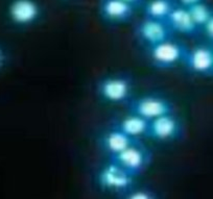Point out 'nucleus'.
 Returning a JSON list of instances; mask_svg holds the SVG:
<instances>
[{
	"instance_id": "1",
	"label": "nucleus",
	"mask_w": 213,
	"mask_h": 199,
	"mask_svg": "<svg viewBox=\"0 0 213 199\" xmlns=\"http://www.w3.org/2000/svg\"><path fill=\"white\" fill-rule=\"evenodd\" d=\"M93 90L101 102L125 107L136 94V79L129 71L109 72L96 79Z\"/></svg>"
},
{
	"instance_id": "2",
	"label": "nucleus",
	"mask_w": 213,
	"mask_h": 199,
	"mask_svg": "<svg viewBox=\"0 0 213 199\" xmlns=\"http://www.w3.org/2000/svg\"><path fill=\"white\" fill-rule=\"evenodd\" d=\"M189 45L178 37L142 48L146 62L157 70H169L183 65Z\"/></svg>"
},
{
	"instance_id": "3",
	"label": "nucleus",
	"mask_w": 213,
	"mask_h": 199,
	"mask_svg": "<svg viewBox=\"0 0 213 199\" xmlns=\"http://www.w3.org/2000/svg\"><path fill=\"white\" fill-rule=\"evenodd\" d=\"M125 109L149 120L161 115L178 111L175 101L167 94L159 91L135 94L125 105Z\"/></svg>"
},
{
	"instance_id": "4",
	"label": "nucleus",
	"mask_w": 213,
	"mask_h": 199,
	"mask_svg": "<svg viewBox=\"0 0 213 199\" xmlns=\"http://www.w3.org/2000/svg\"><path fill=\"white\" fill-rule=\"evenodd\" d=\"M95 183L100 191L118 197L136 186V177L105 159L95 171Z\"/></svg>"
},
{
	"instance_id": "5",
	"label": "nucleus",
	"mask_w": 213,
	"mask_h": 199,
	"mask_svg": "<svg viewBox=\"0 0 213 199\" xmlns=\"http://www.w3.org/2000/svg\"><path fill=\"white\" fill-rule=\"evenodd\" d=\"M105 159H110L137 178L149 168L153 163L154 153L142 140L127 147L118 153Z\"/></svg>"
},
{
	"instance_id": "6",
	"label": "nucleus",
	"mask_w": 213,
	"mask_h": 199,
	"mask_svg": "<svg viewBox=\"0 0 213 199\" xmlns=\"http://www.w3.org/2000/svg\"><path fill=\"white\" fill-rule=\"evenodd\" d=\"M185 135L184 120L178 111H173L151 119L145 139L158 143H173L183 140Z\"/></svg>"
},
{
	"instance_id": "7",
	"label": "nucleus",
	"mask_w": 213,
	"mask_h": 199,
	"mask_svg": "<svg viewBox=\"0 0 213 199\" xmlns=\"http://www.w3.org/2000/svg\"><path fill=\"white\" fill-rule=\"evenodd\" d=\"M133 36L141 48L149 47L177 37L164 20L144 17L138 20L133 27Z\"/></svg>"
},
{
	"instance_id": "8",
	"label": "nucleus",
	"mask_w": 213,
	"mask_h": 199,
	"mask_svg": "<svg viewBox=\"0 0 213 199\" xmlns=\"http://www.w3.org/2000/svg\"><path fill=\"white\" fill-rule=\"evenodd\" d=\"M182 66L192 75L212 77L213 43L204 39L189 46Z\"/></svg>"
},
{
	"instance_id": "9",
	"label": "nucleus",
	"mask_w": 213,
	"mask_h": 199,
	"mask_svg": "<svg viewBox=\"0 0 213 199\" xmlns=\"http://www.w3.org/2000/svg\"><path fill=\"white\" fill-rule=\"evenodd\" d=\"M142 140L143 139L132 137L117 128L105 124L98 131L95 142L99 152L103 153L105 157H108Z\"/></svg>"
},
{
	"instance_id": "10",
	"label": "nucleus",
	"mask_w": 213,
	"mask_h": 199,
	"mask_svg": "<svg viewBox=\"0 0 213 199\" xmlns=\"http://www.w3.org/2000/svg\"><path fill=\"white\" fill-rule=\"evenodd\" d=\"M8 14L12 21L19 26H31L43 16V7L38 0H14Z\"/></svg>"
},
{
	"instance_id": "11",
	"label": "nucleus",
	"mask_w": 213,
	"mask_h": 199,
	"mask_svg": "<svg viewBox=\"0 0 213 199\" xmlns=\"http://www.w3.org/2000/svg\"><path fill=\"white\" fill-rule=\"evenodd\" d=\"M105 124L117 128L132 137L145 139L149 125V119L125 109V113L116 114L111 117Z\"/></svg>"
},
{
	"instance_id": "12",
	"label": "nucleus",
	"mask_w": 213,
	"mask_h": 199,
	"mask_svg": "<svg viewBox=\"0 0 213 199\" xmlns=\"http://www.w3.org/2000/svg\"><path fill=\"white\" fill-rule=\"evenodd\" d=\"M137 8L122 0H99L98 12L109 24L127 23L134 17Z\"/></svg>"
},
{
	"instance_id": "13",
	"label": "nucleus",
	"mask_w": 213,
	"mask_h": 199,
	"mask_svg": "<svg viewBox=\"0 0 213 199\" xmlns=\"http://www.w3.org/2000/svg\"><path fill=\"white\" fill-rule=\"evenodd\" d=\"M166 22L175 35H182L191 39L203 36L202 28L193 21L186 7L179 5L167 17Z\"/></svg>"
},
{
	"instance_id": "14",
	"label": "nucleus",
	"mask_w": 213,
	"mask_h": 199,
	"mask_svg": "<svg viewBox=\"0 0 213 199\" xmlns=\"http://www.w3.org/2000/svg\"><path fill=\"white\" fill-rule=\"evenodd\" d=\"M177 6V0H146L141 8L144 17L166 21L170 13Z\"/></svg>"
},
{
	"instance_id": "15",
	"label": "nucleus",
	"mask_w": 213,
	"mask_h": 199,
	"mask_svg": "<svg viewBox=\"0 0 213 199\" xmlns=\"http://www.w3.org/2000/svg\"><path fill=\"white\" fill-rule=\"evenodd\" d=\"M188 12H189L190 16L192 17L193 21L199 25L201 28H203V26L207 22L209 21L211 17L213 16V6L206 2L196 3L189 7H186Z\"/></svg>"
},
{
	"instance_id": "16",
	"label": "nucleus",
	"mask_w": 213,
	"mask_h": 199,
	"mask_svg": "<svg viewBox=\"0 0 213 199\" xmlns=\"http://www.w3.org/2000/svg\"><path fill=\"white\" fill-rule=\"evenodd\" d=\"M119 199H161L155 190L147 187H137L135 186L125 194L118 196Z\"/></svg>"
},
{
	"instance_id": "17",
	"label": "nucleus",
	"mask_w": 213,
	"mask_h": 199,
	"mask_svg": "<svg viewBox=\"0 0 213 199\" xmlns=\"http://www.w3.org/2000/svg\"><path fill=\"white\" fill-rule=\"evenodd\" d=\"M202 32H203L204 38L207 41L213 43V16L211 17L209 21L207 22L202 28Z\"/></svg>"
},
{
	"instance_id": "18",
	"label": "nucleus",
	"mask_w": 213,
	"mask_h": 199,
	"mask_svg": "<svg viewBox=\"0 0 213 199\" xmlns=\"http://www.w3.org/2000/svg\"><path fill=\"white\" fill-rule=\"evenodd\" d=\"M205 0H177V2L179 5H182L184 7H189L193 4H196V3L203 2Z\"/></svg>"
},
{
	"instance_id": "19",
	"label": "nucleus",
	"mask_w": 213,
	"mask_h": 199,
	"mask_svg": "<svg viewBox=\"0 0 213 199\" xmlns=\"http://www.w3.org/2000/svg\"><path fill=\"white\" fill-rule=\"evenodd\" d=\"M122 1H125V2L133 5V6L136 7L137 10H138V8H141L143 6V4L145 3L146 0H122Z\"/></svg>"
},
{
	"instance_id": "20",
	"label": "nucleus",
	"mask_w": 213,
	"mask_h": 199,
	"mask_svg": "<svg viewBox=\"0 0 213 199\" xmlns=\"http://www.w3.org/2000/svg\"><path fill=\"white\" fill-rule=\"evenodd\" d=\"M3 59H4V55H3V52H2V50L0 49V65L2 64Z\"/></svg>"
},
{
	"instance_id": "21",
	"label": "nucleus",
	"mask_w": 213,
	"mask_h": 199,
	"mask_svg": "<svg viewBox=\"0 0 213 199\" xmlns=\"http://www.w3.org/2000/svg\"><path fill=\"white\" fill-rule=\"evenodd\" d=\"M212 77H213V68H212Z\"/></svg>"
}]
</instances>
